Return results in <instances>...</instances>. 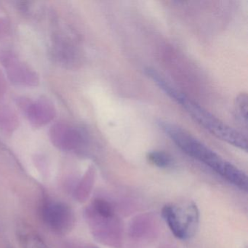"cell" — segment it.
Returning a JSON list of instances; mask_svg holds the SVG:
<instances>
[{"mask_svg": "<svg viewBox=\"0 0 248 248\" xmlns=\"http://www.w3.org/2000/svg\"><path fill=\"white\" fill-rule=\"evenodd\" d=\"M159 127L183 152L202 162L241 190L248 191V177L239 168L176 124L162 121Z\"/></svg>", "mask_w": 248, "mask_h": 248, "instance_id": "6da1fadb", "label": "cell"}, {"mask_svg": "<svg viewBox=\"0 0 248 248\" xmlns=\"http://www.w3.org/2000/svg\"><path fill=\"white\" fill-rule=\"evenodd\" d=\"M145 72L160 89L172 100L181 104V107L186 110L189 115L209 133L217 139L247 152L248 139L242 133L225 124L195 101H192L185 94L174 88L155 69L148 68Z\"/></svg>", "mask_w": 248, "mask_h": 248, "instance_id": "7a4b0ae2", "label": "cell"}, {"mask_svg": "<svg viewBox=\"0 0 248 248\" xmlns=\"http://www.w3.org/2000/svg\"><path fill=\"white\" fill-rule=\"evenodd\" d=\"M181 213V209L168 204L162 208V215L172 233L178 239L189 237L191 230L198 223L199 214L195 205H189Z\"/></svg>", "mask_w": 248, "mask_h": 248, "instance_id": "3957f363", "label": "cell"}, {"mask_svg": "<svg viewBox=\"0 0 248 248\" xmlns=\"http://www.w3.org/2000/svg\"><path fill=\"white\" fill-rule=\"evenodd\" d=\"M43 220L56 233L64 234L72 229L75 222L73 212L67 204L60 202H48L43 206Z\"/></svg>", "mask_w": 248, "mask_h": 248, "instance_id": "277c9868", "label": "cell"}, {"mask_svg": "<svg viewBox=\"0 0 248 248\" xmlns=\"http://www.w3.org/2000/svg\"><path fill=\"white\" fill-rule=\"evenodd\" d=\"M149 162L160 168H166L172 163V159L168 154L160 151H153L147 155Z\"/></svg>", "mask_w": 248, "mask_h": 248, "instance_id": "5b68a950", "label": "cell"}, {"mask_svg": "<svg viewBox=\"0 0 248 248\" xmlns=\"http://www.w3.org/2000/svg\"><path fill=\"white\" fill-rule=\"evenodd\" d=\"M236 115L239 117L242 123L245 124L247 127V111H248V97L246 94L241 93L236 98Z\"/></svg>", "mask_w": 248, "mask_h": 248, "instance_id": "8992f818", "label": "cell"}, {"mask_svg": "<svg viewBox=\"0 0 248 248\" xmlns=\"http://www.w3.org/2000/svg\"><path fill=\"white\" fill-rule=\"evenodd\" d=\"M93 207L99 216L105 218L111 217L114 213L111 204L108 202L101 199H97L94 201Z\"/></svg>", "mask_w": 248, "mask_h": 248, "instance_id": "52a82bcc", "label": "cell"}, {"mask_svg": "<svg viewBox=\"0 0 248 248\" xmlns=\"http://www.w3.org/2000/svg\"><path fill=\"white\" fill-rule=\"evenodd\" d=\"M24 248H47L46 244L37 235H27L24 240Z\"/></svg>", "mask_w": 248, "mask_h": 248, "instance_id": "ba28073f", "label": "cell"}]
</instances>
